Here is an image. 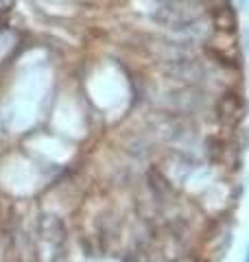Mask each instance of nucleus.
Returning <instances> with one entry per match:
<instances>
[{
	"label": "nucleus",
	"instance_id": "f257e3e1",
	"mask_svg": "<svg viewBox=\"0 0 249 262\" xmlns=\"http://www.w3.org/2000/svg\"><path fill=\"white\" fill-rule=\"evenodd\" d=\"M238 5H240V9L249 11V0H238Z\"/></svg>",
	"mask_w": 249,
	"mask_h": 262
},
{
	"label": "nucleus",
	"instance_id": "f03ea898",
	"mask_svg": "<svg viewBox=\"0 0 249 262\" xmlns=\"http://www.w3.org/2000/svg\"><path fill=\"white\" fill-rule=\"evenodd\" d=\"M243 262H249V243H247V247H245V253H243Z\"/></svg>",
	"mask_w": 249,
	"mask_h": 262
},
{
	"label": "nucleus",
	"instance_id": "7ed1b4c3",
	"mask_svg": "<svg viewBox=\"0 0 249 262\" xmlns=\"http://www.w3.org/2000/svg\"><path fill=\"white\" fill-rule=\"evenodd\" d=\"M247 48H249V29H247Z\"/></svg>",
	"mask_w": 249,
	"mask_h": 262
}]
</instances>
